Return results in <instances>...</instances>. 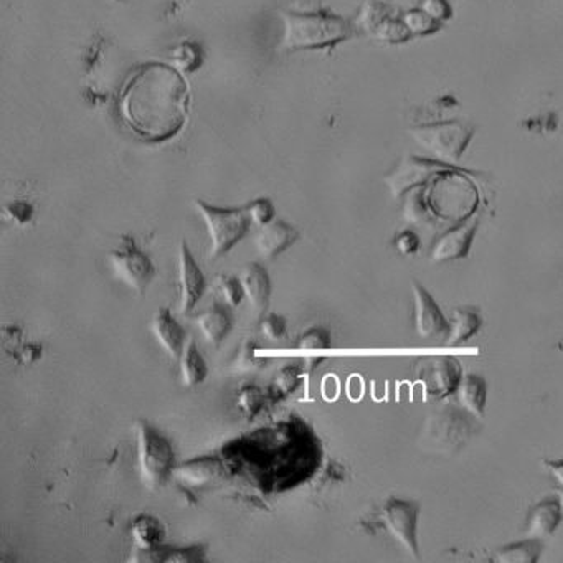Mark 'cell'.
Instances as JSON below:
<instances>
[{
	"label": "cell",
	"instance_id": "cell-14",
	"mask_svg": "<svg viewBox=\"0 0 563 563\" xmlns=\"http://www.w3.org/2000/svg\"><path fill=\"white\" fill-rule=\"evenodd\" d=\"M240 281L243 285L245 299L257 319L265 316L271 297V279L267 269L259 263H248L240 275Z\"/></svg>",
	"mask_w": 563,
	"mask_h": 563
},
{
	"label": "cell",
	"instance_id": "cell-30",
	"mask_svg": "<svg viewBox=\"0 0 563 563\" xmlns=\"http://www.w3.org/2000/svg\"><path fill=\"white\" fill-rule=\"evenodd\" d=\"M245 208L251 223L257 227H265L268 223H271L277 215L275 205L269 198H255L245 205Z\"/></svg>",
	"mask_w": 563,
	"mask_h": 563
},
{
	"label": "cell",
	"instance_id": "cell-22",
	"mask_svg": "<svg viewBox=\"0 0 563 563\" xmlns=\"http://www.w3.org/2000/svg\"><path fill=\"white\" fill-rule=\"evenodd\" d=\"M461 382V370L458 362L453 359H440L433 364L431 374H430V388L431 394L436 396H446L451 392H456V388Z\"/></svg>",
	"mask_w": 563,
	"mask_h": 563
},
{
	"label": "cell",
	"instance_id": "cell-17",
	"mask_svg": "<svg viewBox=\"0 0 563 563\" xmlns=\"http://www.w3.org/2000/svg\"><path fill=\"white\" fill-rule=\"evenodd\" d=\"M563 513L558 499H547L532 507L531 514L527 517L525 534L531 539H545L550 537L557 531V527L562 524Z\"/></svg>",
	"mask_w": 563,
	"mask_h": 563
},
{
	"label": "cell",
	"instance_id": "cell-21",
	"mask_svg": "<svg viewBox=\"0 0 563 563\" xmlns=\"http://www.w3.org/2000/svg\"><path fill=\"white\" fill-rule=\"evenodd\" d=\"M458 405L466 410L469 415L481 418L486 406V382L479 376H468L461 378L456 388Z\"/></svg>",
	"mask_w": 563,
	"mask_h": 563
},
{
	"label": "cell",
	"instance_id": "cell-2",
	"mask_svg": "<svg viewBox=\"0 0 563 563\" xmlns=\"http://www.w3.org/2000/svg\"><path fill=\"white\" fill-rule=\"evenodd\" d=\"M283 35L281 51L321 50L334 47L352 37V23L331 12H279Z\"/></svg>",
	"mask_w": 563,
	"mask_h": 563
},
{
	"label": "cell",
	"instance_id": "cell-8",
	"mask_svg": "<svg viewBox=\"0 0 563 563\" xmlns=\"http://www.w3.org/2000/svg\"><path fill=\"white\" fill-rule=\"evenodd\" d=\"M178 309L182 314H188L197 306L198 301L207 289V279L198 267L194 255L188 250L187 241L182 240L178 245Z\"/></svg>",
	"mask_w": 563,
	"mask_h": 563
},
{
	"label": "cell",
	"instance_id": "cell-1",
	"mask_svg": "<svg viewBox=\"0 0 563 563\" xmlns=\"http://www.w3.org/2000/svg\"><path fill=\"white\" fill-rule=\"evenodd\" d=\"M187 108V85L172 65L148 63L141 67L119 93L123 123L148 142L174 138L186 124Z\"/></svg>",
	"mask_w": 563,
	"mask_h": 563
},
{
	"label": "cell",
	"instance_id": "cell-20",
	"mask_svg": "<svg viewBox=\"0 0 563 563\" xmlns=\"http://www.w3.org/2000/svg\"><path fill=\"white\" fill-rule=\"evenodd\" d=\"M178 368H180V378L182 386L192 388L205 382L208 377V366L204 356L198 350L197 342L190 339L182 356L178 359Z\"/></svg>",
	"mask_w": 563,
	"mask_h": 563
},
{
	"label": "cell",
	"instance_id": "cell-39",
	"mask_svg": "<svg viewBox=\"0 0 563 563\" xmlns=\"http://www.w3.org/2000/svg\"><path fill=\"white\" fill-rule=\"evenodd\" d=\"M558 503H560V507H562L563 513V489L562 491H560V493H558Z\"/></svg>",
	"mask_w": 563,
	"mask_h": 563
},
{
	"label": "cell",
	"instance_id": "cell-7",
	"mask_svg": "<svg viewBox=\"0 0 563 563\" xmlns=\"http://www.w3.org/2000/svg\"><path fill=\"white\" fill-rule=\"evenodd\" d=\"M418 515L420 505L392 497L382 511L386 531L413 558H418Z\"/></svg>",
	"mask_w": 563,
	"mask_h": 563
},
{
	"label": "cell",
	"instance_id": "cell-25",
	"mask_svg": "<svg viewBox=\"0 0 563 563\" xmlns=\"http://www.w3.org/2000/svg\"><path fill=\"white\" fill-rule=\"evenodd\" d=\"M168 59L180 73H192L202 65V49L194 41H182L168 51Z\"/></svg>",
	"mask_w": 563,
	"mask_h": 563
},
{
	"label": "cell",
	"instance_id": "cell-26",
	"mask_svg": "<svg viewBox=\"0 0 563 563\" xmlns=\"http://www.w3.org/2000/svg\"><path fill=\"white\" fill-rule=\"evenodd\" d=\"M258 346L251 341V342H245L241 344L240 349H237V354L232 359V370L237 372V374H250V372H257L261 367L267 364V360L259 359L255 354Z\"/></svg>",
	"mask_w": 563,
	"mask_h": 563
},
{
	"label": "cell",
	"instance_id": "cell-35",
	"mask_svg": "<svg viewBox=\"0 0 563 563\" xmlns=\"http://www.w3.org/2000/svg\"><path fill=\"white\" fill-rule=\"evenodd\" d=\"M423 10L438 22L451 17V7L446 0H425Z\"/></svg>",
	"mask_w": 563,
	"mask_h": 563
},
{
	"label": "cell",
	"instance_id": "cell-38",
	"mask_svg": "<svg viewBox=\"0 0 563 563\" xmlns=\"http://www.w3.org/2000/svg\"><path fill=\"white\" fill-rule=\"evenodd\" d=\"M544 466L550 471V475L554 476L560 489H563V459L562 461H545Z\"/></svg>",
	"mask_w": 563,
	"mask_h": 563
},
{
	"label": "cell",
	"instance_id": "cell-11",
	"mask_svg": "<svg viewBox=\"0 0 563 563\" xmlns=\"http://www.w3.org/2000/svg\"><path fill=\"white\" fill-rule=\"evenodd\" d=\"M415 304L416 334L423 339H436L448 334L449 322L443 316L433 296L420 283L412 285Z\"/></svg>",
	"mask_w": 563,
	"mask_h": 563
},
{
	"label": "cell",
	"instance_id": "cell-15",
	"mask_svg": "<svg viewBox=\"0 0 563 563\" xmlns=\"http://www.w3.org/2000/svg\"><path fill=\"white\" fill-rule=\"evenodd\" d=\"M227 307V304L223 306L220 303H213L207 311L194 317L195 326L208 346H220L233 329V319Z\"/></svg>",
	"mask_w": 563,
	"mask_h": 563
},
{
	"label": "cell",
	"instance_id": "cell-5",
	"mask_svg": "<svg viewBox=\"0 0 563 563\" xmlns=\"http://www.w3.org/2000/svg\"><path fill=\"white\" fill-rule=\"evenodd\" d=\"M194 207L204 220L210 238V259L228 255L238 241L247 235L253 225L248 217L247 208H222L205 204L204 200H195Z\"/></svg>",
	"mask_w": 563,
	"mask_h": 563
},
{
	"label": "cell",
	"instance_id": "cell-6",
	"mask_svg": "<svg viewBox=\"0 0 563 563\" xmlns=\"http://www.w3.org/2000/svg\"><path fill=\"white\" fill-rule=\"evenodd\" d=\"M108 265L114 279L136 295L146 293L156 277L152 259L138 247L136 240L129 235H121L118 248L109 251Z\"/></svg>",
	"mask_w": 563,
	"mask_h": 563
},
{
	"label": "cell",
	"instance_id": "cell-16",
	"mask_svg": "<svg viewBox=\"0 0 563 563\" xmlns=\"http://www.w3.org/2000/svg\"><path fill=\"white\" fill-rule=\"evenodd\" d=\"M476 228H477V220H471L440 238L431 253L433 261H449V259L465 258L471 248Z\"/></svg>",
	"mask_w": 563,
	"mask_h": 563
},
{
	"label": "cell",
	"instance_id": "cell-29",
	"mask_svg": "<svg viewBox=\"0 0 563 563\" xmlns=\"http://www.w3.org/2000/svg\"><path fill=\"white\" fill-rule=\"evenodd\" d=\"M404 22L408 30L416 35H428L441 27V22L433 19L425 10H410L406 12Z\"/></svg>",
	"mask_w": 563,
	"mask_h": 563
},
{
	"label": "cell",
	"instance_id": "cell-3",
	"mask_svg": "<svg viewBox=\"0 0 563 563\" xmlns=\"http://www.w3.org/2000/svg\"><path fill=\"white\" fill-rule=\"evenodd\" d=\"M475 420L477 418L469 415L461 406H443L428 415L418 443L430 453L455 455L479 430Z\"/></svg>",
	"mask_w": 563,
	"mask_h": 563
},
{
	"label": "cell",
	"instance_id": "cell-18",
	"mask_svg": "<svg viewBox=\"0 0 563 563\" xmlns=\"http://www.w3.org/2000/svg\"><path fill=\"white\" fill-rule=\"evenodd\" d=\"M138 555L131 557L134 562H205V547L195 545L187 549H172L158 545L149 550H136Z\"/></svg>",
	"mask_w": 563,
	"mask_h": 563
},
{
	"label": "cell",
	"instance_id": "cell-9",
	"mask_svg": "<svg viewBox=\"0 0 563 563\" xmlns=\"http://www.w3.org/2000/svg\"><path fill=\"white\" fill-rule=\"evenodd\" d=\"M357 23L360 29L366 30L374 39L380 40V41L400 43L410 39L412 35L404 19L398 20L392 17L390 12L386 9L384 2H377V0L367 2L359 14Z\"/></svg>",
	"mask_w": 563,
	"mask_h": 563
},
{
	"label": "cell",
	"instance_id": "cell-24",
	"mask_svg": "<svg viewBox=\"0 0 563 563\" xmlns=\"http://www.w3.org/2000/svg\"><path fill=\"white\" fill-rule=\"evenodd\" d=\"M540 552H542L540 540L527 537L524 542L503 547L495 555V560L501 563H532L539 560Z\"/></svg>",
	"mask_w": 563,
	"mask_h": 563
},
{
	"label": "cell",
	"instance_id": "cell-33",
	"mask_svg": "<svg viewBox=\"0 0 563 563\" xmlns=\"http://www.w3.org/2000/svg\"><path fill=\"white\" fill-rule=\"evenodd\" d=\"M299 349H327L331 347V336L324 327H311L297 339Z\"/></svg>",
	"mask_w": 563,
	"mask_h": 563
},
{
	"label": "cell",
	"instance_id": "cell-10",
	"mask_svg": "<svg viewBox=\"0 0 563 563\" xmlns=\"http://www.w3.org/2000/svg\"><path fill=\"white\" fill-rule=\"evenodd\" d=\"M471 138L469 131L459 124H441L433 128L418 129L415 139L426 149H431L436 156L445 159H458L465 150Z\"/></svg>",
	"mask_w": 563,
	"mask_h": 563
},
{
	"label": "cell",
	"instance_id": "cell-36",
	"mask_svg": "<svg viewBox=\"0 0 563 563\" xmlns=\"http://www.w3.org/2000/svg\"><path fill=\"white\" fill-rule=\"evenodd\" d=\"M395 247L400 253L404 255H412L418 250V237L412 232H404L400 233L395 240Z\"/></svg>",
	"mask_w": 563,
	"mask_h": 563
},
{
	"label": "cell",
	"instance_id": "cell-34",
	"mask_svg": "<svg viewBox=\"0 0 563 563\" xmlns=\"http://www.w3.org/2000/svg\"><path fill=\"white\" fill-rule=\"evenodd\" d=\"M5 215L17 225H25L33 217V207L27 202H14L5 207Z\"/></svg>",
	"mask_w": 563,
	"mask_h": 563
},
{
	"label": "cell",
	"instance_id": "cell-19",
	"mask_svg": "<svg viewBox=\"0 0 563 563\" xmlns=\"http://www.w3.org/2000/svg\"><path fill=\"white\" fill-rule=\"evenodd\" d=\"M129 534L136 550H149L162 545L166 531L162 522L154 515L141 514L131 522Z\"/></svg>",
	"mask_w": 563,
	"mask_h": 563
},
{
	"label": "cell",
	"instance_id": "cell-4",
	"mask_svg": "<svg viewBox=\"0 0 563 563\" xmlns=\"http://www.w3.org/2000/svg\"><path fill=\"white\" fill-rule=\"evenodd\" d=\"M136 431V456L141 483L148 489H159L166 485L176 465V453L166 436L158 428L138 420Z\"/></svg>",
	"mask_w": 563,
	"mask_h": 563
},
{
	"label": "cell",
	"instance_id": "cell-32",
	"mask_svg": "<svg viewBox=\"0 0 563 563\" xmlns=\"http://www.w3.org/2000/svg\"><path fill=\"white\" fill-rule=\"evenodd\" d=\"M259 321V331L263 336L269 341H277L286 334V319L279 314H265L258 319Z\"/></svg>",
	"mask_w": 563,
	"mask_h": 563
},
{
	"label": "cell",
	"instance_id": "cell-12",
	"mask_svg": "<svg viewBox=\"0 0 563 563\" xmlns=\"http://www.w3.org/2000/svg\"><path fill=\"white\" fill-rule=\"evenodd\" d=\"M150 332L156 339L159 347L170 359L178 360L186 349V329L178 324L177 319L172 314L168 307H160L150 321Z\"/></svg>",
	"mask_w": 563,
	"mask_h": 563
},
{
	"label": "cell",
	"instance_id": "cell-37",
	"mask_svg": "<svg viewBox=\"0 0 563 563\" xmlns=\"http://www.w3.org/2000/svg\"><path fill=\"white\" fill-rule=\"evenodd\" d=\"M40 357H41V346L39 344H27L22 349V352H19L20 362L23 364H33L39 360Z\"/></svg>",
	"mask_w": 563,
	"mask_h": 563
},
{
	"label": "cell",
	"instance_id": "cell-23",
	"mask_svg": "<svg viewBox=\"0 0 563 563\" xmlns=\"http://www.w3.org/2000/svg\"><path fill=\"white\" fill-rule=\"evenodd\" d=\"M481 329V317L479 314L469 309V307H459L453 313L449 329L446 334V342L449 346H456L468 341L469 337L475 336L476 332Z\"/></svg>",
	"mask_w": 563,
	"mask_h": 563
},
{
	"label": "cell",
	"instance_id": "cell-40",
	"mask_svg": "<svg viewBox=\"0 0 563 563\" xmlns=\"http://www.w3.org/2000/svg\"><path fill=\"white\" fill-rule=\"evenodd\" d=\"M377 2H386V0H377Z\"/></svg>",
	"mask_w": 563,
	"mask_h": 563
},
{
	"label": "cell",
	"instance_id": "cell-27",
	"mask_svg": "<svg viewBox=\"0 0 563 563\" xmlns=\"http://www.w3.org/2000/svg\"><path fill=\"white\" fill-rule=\"evenodd\" d=\"M215 286H217L218 295L222 297V301L228 307H238L245 299L243 285H241L240 277H235V275H227V273L218 275L217 279H215Z\"/></svg>",
	"mask_w": 563,
	"mask_h": 563
},
{
	"label": "cell",
	"instance_id": "cell-13",
	"mask_svg": "<svg viewBox=\"0 0 563 563\" xmlns=\"http://www.w3.org/2000/svg\"><path fill=\"white\" fill-rule=\"evenodd\" d=\"M299 238V232L285 220H273L265 227H259L255 247L258 255L265 259H275L287 248L293 247Z\"/></svg>",
	"mask_w": 563,
	"mask_h": 563
},
{
	"label": "cell",
	"instance_id": "cell-28",
	"mask_svg": "<svg viewBox=\"0 0 563 563\" xmlns=\"http://www.w3.org/2000/svg\"><path fill=\"white\" fill-rule=\"evenodd\" d=\"M265 400L267 396L263 390H259L258 386H245L238 392L237 406L245 415L253 418L265 405Z\"/></svg>",
	"mask_w": 563,
	"mask_h": 563
},
{
	"label": "cell",
	"instance_id": "cell-31",
	"mask_svg": "<svg viewBox=\"0 0 563 563\" xmlns=\"http://www.w3.org/2000/svg\"><path fill=\"white\" fill-rule=\"evenodd\" d=\"M299 377H301L299 376V367H283L275 376V384H273L275 400L293 394L296 390L297 384H299Z\"/></svg>",
	"mask_w": 563,
	"mask_h": 563
}]
</instances>
